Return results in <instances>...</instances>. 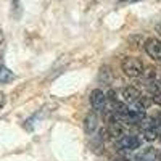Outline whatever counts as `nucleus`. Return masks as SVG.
<instances>
[{
  "instance_id": "obj_10",
  "label": "nucleus",
  "mask_w": 161,
  "mask_h": 161,
  "mask_svg": "<svg viewBox=\"0 0 161 161\" xmlns=\"http://www.w3.org/2000/svg\"><path fill=\"white\" fill-rule=\"evenodd\" d=\"M158 130H156V127H147V129H143V139L145 140H148V142H153V140H156L158 139Z\"/></svg>"
},
{
  "instance_id": "obj_2",
  "label": "nucleus",
  "mask_w": 161,
  "mask_h": 161,
  "mask_svg": "<svg viewBox=\"0 0 161 161\" xmlns=\"http://www.w3.org/2000/svg\"><path fill=\"white\" fill-rule=\"evenodd\" d=\"M140 145H142V139H140L139 136H136V134L123 136V137L118 140V143H116L118 148H121V150H127V152H132V150L140 148Z\"/></svg>"
},
{
  "instance_id": "obj_16",
  "label": "nucleus",
  "mask_w": 161,
  "mask_h": 161,
  "mask_svg": "<svg viewBox=\"0 0 161 161\" xmlns=\"http://www.w3.org/2000/svg\"><path fill=\"white\" fill-rule=\"evenodd\" d=\"M2 42H3V32H2V29H0V45H2Z\"/></svg>"
},
{
  "instance_id": "obj_6",
  "label": "nucleus",
  "mask_w": 161,
  "mask_h": 161,
  "mask_svg": "<svg viewBox=\"0 0 161 161\" xmlns=\"http://www.w3.org/2000/svg\"><path fill=\"white\" fill-rule=\"evenodd\" d=\"M140 97L142 95H140L137 87L129 86V87H124L123 90H121V100H123L124 103H136V102H139Z\"/></svg>"
},
{
  "instance_id": "obj_9",
  "label": "nucleus",
  "mask_w": 161,
  "mask_h": 161,
  "mask_svg": "<svg viewBox=\"0 0 161 161\" xmlns=\"http://www.w3.org/2000/svg\"><path fill=\"white\" fill-rule=\"evenodd\" d=\"M15 79V74L5 64H0V84H8Z\"/></svg>"
},
{
  "instance_id": "obj_14",
  "label": "nucleus",
  "mask_w": 161,
  "mask_h": 161,
  "mask_svg": "<svg viewBox=\"0 0 161 161\" xmlns=\"http://www.w3.org/2000/svg\"><path fill=\"white\" fill-rule=\"evenodd\" d=\"M19 8V3H18V0H13V10H18Z\"/></svg>"
},
{
  "instance_id": "obj_13",
  "label": "nucleus",
  "mask_w": 161,
  "mask_h": 161,
  "mask_svg": "<svg viewBox=\"0 0 161 161\" xmlns=\"http://www.w3.org/2000/svg\"><path fill=\"white\" fill-rule=\"evenodd\" d=\"M139 0H118V3H136Z\"/></svg>"
},
{
  "instance_id": "obj_15",
  "label": "nucleus",
  "mask_w": 161,
  "mask_h": 161,
  "mask_svg": "<svg viewBox=\"0 0 161 161\" xmlns=\"http://www.w3.org/2000/svg\"><path fill=\"white\" fill-rule=\"evenodd\" d=\"M113 161H129L127 158H124V156H119V158H114Z\"/></svg>"
},
{
  "instance_id": "obj_17",
  "label": "nucleus",
  "mask_w": 161,
  "mask_h": 161,
  "mask_svg": "<svg viewBox=\"0 0 161 161\" xmlns=\"http://www.w3.org/2000/svg\"><path fill=\"white\" fill-rule=\"evenodd\" d=\"M159 161H161V153H159Z\"/></svg>"
},
{
  "instance_id": "obj_8",
  "label": "nucleus",
  "mask_w": 161,
  "mask_h": 161,
  "mask_svg": "<svg viewBox=\"0 0 161 161\" xmlns=\"http://www.w3.org/2000/svg\"><path fill=\"white\" fill-rule=\"evenodd\" d=\"M156 148H153V147H147V148H142L137 156L134 158V161H156Z\"/></svg>"
},
{
  "instance_id": "obj_7",
  "label": "nucleus",
  "mask_w": 161,
  "mask_h": 161,
  "mask_svg": "<svg viewBox=\"0 0 161 161\" xmlns=\"http://www.w3.org/2000/svg\"><path fill=\"white\" fill-rule=\"evenodd\" d=\"M84 130H86V134H89V136H92V134H95L98 130V116H97V113L90 111L86 116V119H84Z\"/></svg>"
},
{
  "instance_id": "obj_12",
  "label": "nucleus",
  "mask_w": 161,
  "mask_h": 161,
  "mask_svg": "<svg viewBox=\"0 0 161 161\" xmlns=\"http://www.w3.org/2000/svg\"><path fill=\"white\" fill-rule=\"evenodd\" d=\"M5 102H7V98H5V93L3 92H0V110L5 106Z\"/></svg>"
},
{
  "instance_id": "obj_4",
  "label": "nucleus",
  "mask_w": 161,
  "mask_h": 161,
  "mask_svg": "<svg viewBox=\"0 0 161 161\" xmlns=\"http://www.w3.org/2000/svg\"><path fill=\"white\" fill-rule=\"evenodd\" d=\"M90 105H92V108L93 110H105V105H106V95L100 90V89H95V90H92L90 93Z\"/></svg>"
},
{
  "instance_id": "obj_11",
  "label": "nucleus",
  "mask_w": 161,
  "mask_h": 161,
  "mask_svg": "<svg viewBox=\"0 0 161 161\" xmlns=\"http://www.w3.org/2000/svg\"><path fill=\"white\" fill-rule=\"evenodd\" d=\"M153 102L158 105V106H161V92H158V93H155V97H153Z\"/></svg>"
},
{
  "instance_id": "obj_1",
  "label": "nucleus",
  "mask_w": 161,
  "mask_h": 161,
  "mask_svg": "<svg viewBox=\"0 0 161 161\" xmlns=\"http://www.w3.org/2000/svg\"><path fill=\"white\" fill-rule=\"evenodd\" d=\"M121 66H123L124 74L129 76V77H140V76H143V73H145V68H143L142 60H139V58H136V57H127V58H124Z\"/></svg>"
},
{
  "instance_id": "obj_5",
  "label": "nucleus",
  "mask_w": 161,
  "mask_h": 161,
  "mask_svg": "<svg viewBox=\"0 0 161 161\" xmlns=\"http://www.w3.org/2000/svg\"><path fill=\"white\" fill-rule=\"evenodd\" d=\"M106 132H108V136L113 137V139H121L124 136V126L121 121L118 119H110L108 121V127H106Z\"/></svg>"
},
{
  "instance_id": "obj_3",
  "label": "nucleus",
  "mask_w": 161,
  "mask_h": 161,
  "mask_svg": "<svg viewBox=\"0 0 161 161\" xmlns=\"http://www.w3.org/2000/svg\"><path fill=\"white\" fill-rule=\"evenodd\" d=\"M143 48H145V53L150 58L161 61V40L159 39H155V37L147 39L145 44H143Z\"/></svg>"
}]
</instances>
